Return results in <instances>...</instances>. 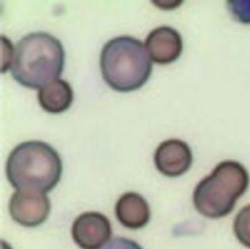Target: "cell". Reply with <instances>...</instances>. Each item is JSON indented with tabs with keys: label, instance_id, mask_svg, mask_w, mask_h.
I'll return each mask as SVG.
<instances>
[{
	"label": "cell",
	"instance_id": "6da1fadb",
	"mask_svg": "<svg viewBox=\"0 0 250 249\" xmlns=\"http://www.w3.org/2000/svg\"><path fill=\"white\" fill-rule=\"evenodd\" d=\"M64 62L62 42L50 33L36 31L26 34L16 44L10 70L19 84L39 90L59 79Z\"/></svg>",
	"mask_w": 250,
	"mask_h": 249
},
{
	"label": "cell",
	"instance_id": "7a4b0ae2",
	"mask_svg": "<svg viewBox=\"0 0 250 249\" xmlns=\"http://www.w3.org/2000/svg\"><path fill=\"white\" fill-rule=\"evenodd\" d=\"M62 161L58 151L42 141H26L10 152L6 176L17 190L48 192L60 182Z\"/></svg>",
	"mask_w": 250,
	"mask_h": 249
},
{
	"label": "cell",
	"instance_id": "3957f363",
	"mask_svg": "<svg viewBox=\"0 0 250 249\" xmlns=\"http://www.w3.org/2000/svg\"><path fill=\"white\" fill-rule=\"evenodd\" d=\"M100 68L104 82L111 89L128 93L146 83L152 71V62L141 40L122 35L104 45Z\"/></svg>",
	"mask_w": 250,
	"mask_h": 249
},
{
	"label": "cell",
	"instance_id": "277c9868",
	"mask_svg": "<svg viewBox=\"0 0 250 249\" xmlns=\"http://www.w3.org/2000/svg\"><path fill=\"white\" fill-rule=\"evenodd\" d=\"M250 185L246 167L236 160H224L196 185L192 202L196 211L209 219L230 214Z\"/></svg>",
	"mask_w": 250,
	"mask_h": 249
},
{
	"label": "cell",
	"instance_id": "5b68a950",
	"mask_svg": "<svg viewBox=\"0 0 250 249\" xmlns=\"http://www.w3.org/2000/svg\"><path fill=\"white\" fill-rule=\"evenodd\" d=\"M51 211V202L44 192L17 190L10 198L9 213L12 219L27 228L43 224Z\"/></svg>",
	"mask_w": 250,
	"mask_h": 249
},
{
	"label": "cell",
	"instance_id": "8992f818",
	"mask_svg": "<svg viewBox=\"0 0 250 249\" xmlns=\"http://www.w3.org/2000/svg\"><path fill=\"white\" fill-rule=\"evenodd\" d=\"M111 225L99 212H85L73 222L71 235L81 249H101L111 236Z\"/></svg>",
	"mask_w": 250,
	"mask_h": 249
},
{
	"label": "cell",
	"instance_id": "52a82bcc",
	"mask_svg": "<svg viewBox=\"0 0 250 249\" xmlns=\"http://www.w3.org/2000/svg\"><path fill=\"white\" fill-rule=\"evenodd\" d=\"M192 151L189 145L179 139H169L161 142L153 155L157 171L170 178L187 173L192 164Z\"/></svg>",
	"mask_w": 250,
	"mask_h": 249
},
{
	"label": "cell",
	"instance_id": "ba28073f",
	"mask_svg": "<svg viewBox=\"0 0 250 249\" xmlns=\"http://www.w3.org/2000/svg\"><path fill=\"white\" fill-rule=\"evenodd\" d=\"M145 47L153 62L169 64L180 58L183 52V39L178 30L162 25L147 34Z\"/></svg>",
	"mask_w": 250,
	"mask_h": 249
},
{
	"label": "cell",
	"instance_id": "9c48e42d",
	"mask_svg": "<svg viewBox=\"0 0 250 249\" xmlns=\"http://www.w3.org/2000/svg\"><path fill=\"white\" fill-rule=\"evenodd\" d=\"M114 211L119 223L131 229L144 228L150 218L147 201L141 194L133 191L125 192L118 198Z\"/></svg>",
	"mask_w": 250,
	"mask_h": 249
},
{
	"label": "cell",
	"instance_id": "30bf717a",
	"mask_svg": "<svg viewBox=\"0 0 250 249\" xmlns=\"http://www.w3.org/2000/svg\"><path fill=\"white\" fill-rule=\"evenodd\" d=\"M37 99L43 110L58 114L67 110L73 102V90L63 79H56L38 90Z\"/></svg>",
	"mask_w": 250,
	"mask_h": 249
},
{
	"label": "cell",
	"instance_id": "8fae6325",
	"mask_svg": "<svg viewBox=\"0 0 250 249\" xmlns=\"http://www.w3.org/2000/svg\"><path fill=\"white\" fill-rule=\"evenodd\" d=\"M232 230L237 241L250 249V203L243 206L235 215Z\"/></svg>",
	"mask_w": 250,
	"mask_h": 249
},
{
	"label": "cell",
	"instance_id": "7c38bea8",
	"mask_svg": "<svg viewBox=\"0 0 250 249\" xmlns=\"http://www.w3.org/2000/svg\"><path fill=\"white\" fill-rule=\"evenodd\" d=\"M231 17L239 23L250 25V0H231L227 2Z\"/></svg>",
	"mask_w": 250,
	"mask_h": 249
},
{
	"label": "cell",
	"instance_id": "4fadbf2b",
	"mask_svg": "<svg viewBox=\"0 0 250 249\" xmlns=\"http://www.w3.org/2000/svg\"><path fill=\"white\" fill-rule=\"evenodd\" d=\"M103 249H143L134 240L125 237H116L107 242Z\"/></svg>",
	"mask_w": 250,
	"mask_h": 249
}]
</instances>
